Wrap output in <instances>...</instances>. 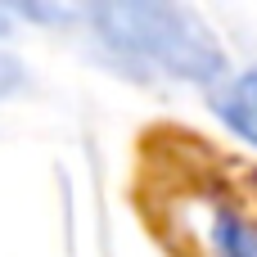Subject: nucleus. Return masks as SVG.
<instances>
[{
  "mask_svg": "<svg viewBox=\"0 0 257 257\" xmlns=\"http://www.w3.org/2000/svg\"><path fill=\"white\" fill-rule=\"evenodd\" d=\"M81 23L113 59L149 77L203 90L230 77V54L221 36L190 0H86Z\"/></svg>",
  "mask_w": 257,
  "mask_h": 257,
  "instance_id": "1",
  "label": "nucleus"
},
{
  "mask_svg": "<svg viewBox=\"0 0 257 257\" xmlns=\"http://www.w3.org/2000/svg\"><path fill=\"white\" fill-rule=\"evenodd\" d=\"M208 108H212V117H217L239 145L257 149V63L230 72V77H221V81L208 90Z\"/></svg>",
  "mask_w": 257,
  "mask_h": 257,
  "instance_id": "2",
  "label": "nucleus"
},
{
  "mask_svg": "<svg viewBox=\"0 0 257 257\" xmlns=\"http://www.w3.org/2000/svg\"><path fill=\"white\" fill-rule=\"evenodd\" d=\"M208 248L212 257H257V217L239 208H212L208 217Z\"/></svg>",
  "mask_w": 257,
  "mask_h": 257,
  "instance_id": "3",
  "label": "nucleus"
},
{
  "mask_svg": "<svg viewBox=\"0 0 257 257\" xmlns=\"http://www.w3.org/2000/svg\"><path fill=\"white\" fill-rule=\"evenodd\" d=\"M0 14L36 23V27H68L86 18V0H0Z\"/></svg>",
  "mask_w": 257,
  "mask_h": 257,
  "instance_id": "4",
  "label": "nucleus"
},
{
  "mask_svg": "<svg viewBox=\"0 0 257 257\" xmlns=\"http://www.w3.org/2000/svg\"><path fill=\"white\" fill-rule=\"evenodd\" d=\"M23 81H27L23 59H18V54H9V50H0V104H5L9 95H18V90H23Z\"/></svg>",
  "mask_w": 257,
  "mask_h": 257,
  "instance_id": "5",
  "label": "nucleus"
}]
</instances>
